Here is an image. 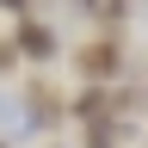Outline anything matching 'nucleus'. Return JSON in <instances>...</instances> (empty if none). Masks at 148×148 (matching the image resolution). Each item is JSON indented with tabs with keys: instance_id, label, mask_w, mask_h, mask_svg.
Here are the masks:
<instances>
[{
	"instance_id": "3",
	"label": "nucleus",
	"mask_w": 148,
	"mask_h": 148,
	"mask_svg": "<svg viewBox=\"0 0 148 148\" xmlns=\"http://www.w3.org/2000/svg\"><path fill=\"white\" fill-rule=\"evenodd\" d=\"M12 68H18V43L6 37V43H0V74H12Z\"/></svg>"
},
{
	"instance_id": "4",
	"label": "nucleus",
	"mask_w": 148,
	"mask_h": 148,
	"mask_svg": "<svg viewBox=\"0 0 148 148\" xmlns=\"http://www.w3.org/2000/svg\"><path fill=\"white\" fill-rule=\"evenodd\" d=\"M0 6H12V12H18V18H25V12H31V0H0Z\"/></svg>"
},
{
	"instance_id": "2",
	"label": "nucleus",
	"mask_w": 148,
	"mask_h": 148,
	"mask_svg": "<svg viewBox=\"0 0 148 148\" xmlns=\"http://www.w3.org/2000/svg\"><path fill=\"white\" fill-rule=\"evenodd\" d=\"M12 43H18V56H31V62H49V56H56V31H49V18L25 12L18 31H12Z\"/></svg>"
},
{
	"instance_id": "1",
	"label": "nucleus",
	"mask_w": 148,
	"mask_h": 148,
	"mask_svg": "<svg viewBox=\"0 0 148 148\" xmlns=\"http://www.w3.org/2000/svg\"><path fill=\"white\" fill-rule=\"evenodd\" d=\"M117 68H123V37H117V25H111V31H92L86 49H80V74H86V80H111Z\"/></svg>"
}]
</instances>
